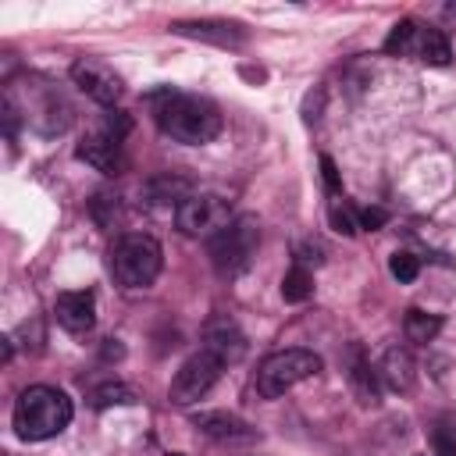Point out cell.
Here are the masks:
<instances>
[{
  "label": "cell",
  "mask_w": 456,
  "mask_h": 456,
  "mask_svg": "<svg viewBox=\"0 0 456 456\" xmlns=\"http://www.w3.org/2000/svg\"><path fill=\"white\" fill-rule=\"evenodd\" d=\"M146 107H150L157 128L167 139L182 142V146L214 142L224 128V118H221L214 100L196 96V93H182V89H171V86H160V89L146 93Z\"/></svg>",
  "instance_id": "cell-1"
},
{
  "label": "cell",
  "mask_w": 456,
  "mask_h": 456,
  "mask_svg": "<svg viewBox=\"0 0 456 456\" xmlns=\"http://www.w3.org/2000/svg\"><path fill=\"white\" fill-rule=\"evenodd\" d=\"M75 417L71 399L53 385H28L11 410V424L25 442H46L61 435Z\"/></svg>",
  "instance_id": "cell-2"
},
{
  "label": "cell",
  "mask_w": 456,
  "mask_h": 456,
  "mask_svg": "<svg viewBox=\"0 0 456 456\" xmlns=\"http://www.w3.org/2000/svg\"><path fill=\"white\" fill-rule=\"evenodd\" d=\"M160 264H164L160 242H157L153 235H142V232L121 235V239L110 246V253H107L110 278H114L121 289H146V285L160 274Z\"/></svg>",
  "instance_id": "cell-3"
},
{
  "label": "cell",
  "mask_w": 456,
  "mask_h": 456,
  "mask_svg": "<svg viewBox=\"0 0 456 456\" xmlns=\"http://www.w3.org/2000/svg\"><path fill=\"white\" fill-rule=\"evenodd\" d=\"M256 246H260V224H256V217L239 214L217 235H210L207 253H210V264H214V271L221 278H235V274H242L253 264Z\"/></svg>",
  "instance_id": "cell-4"
},
{
  "label": "cell",
  "mask_w": 456,
  "mask_h": 456,
  "mask_svg": "<svg viewBox=\"0 0 456 456\" xmlns=\"http://www.w3.org/2000/svg\"><path fill=\"white\" fill-rule=\"evenodd\" d=\"M132 121L125 110H107L103 121L82 135V142L75 146V157L86 160L89 167H96L100 175H121L125 171V135H128Z\"/></svg>",
  "instance_id": "cell-5"
},
{
  "label": "cell",
  "mask_w": 456,
  "mask_h": 456,
  "mask_svg": "<svg viewBox=\"0 0 456 456\" xmlns=\"http://www.w3.org/2000/svg\"><path fill=\"white\" fill-rule=\"evenodd\" d=\"M321 370V356L314 349H278L271 353L260 367H256V378H253V392L260 399H278L285 395L289 388H296L299 381L314 378Z\"/></svg>",
  "instance_id": "cell-6"
},
{
  "label": "cell",
  "mask_w": 456,
  "mask_h": 456,
  "mask_svg": "<svg viewBox=\"0 0 456 456\" xmlns=\"http://www.w3.org/2000/svg\"><path fill=\"white\" fill-rule=\"evenodd\" d=\"M385 53L413 57V61L435 64V68H445L452 61V46H449L445 32L435 28V25H424L417 18H403V21L392 25V32L385 36Z\"/></svg>",
  "instance_id": "cell-7"
},
{
  "label": "cell",
  "mask_w": 456,
  "mask_h": 456,
  "mask_svg": "<svg viewBox=\"0 0 456 456\" xmlns=\"http://www.w3.org/2000/svg\"><path fill=\"white\" fill-rule=\"evenodd\" d=\"M221 367H224L221 356H214L210 349L192 353V356L175 370L171 388H167V399H171L175 406H192V403H200V399L217 385Z\"/></svg>",
  "instance_id": "cell-8"
},
{
  "label": "cell",
  "mask_w": 456,
  "mask_h": 456,
  "mask_svg": "<svg viewBox=\"0 0 456 456\" xmlns=\"http://www.w3.org/2000/svg\"><path fill=\"white\" fill-rule=\"evenodd\" d=\"M232 217V200L221 192H192L175 210V224L182 235H217Z\"/></svg>",
  "instance_id": "cell-9"
},
{
  "label": "cell",
  "mask_w": 456,
  "mask_h": 456,
  "mask_svg": "<svg viewBox=\"0 0 456 456\" xmlns=\"http://www.w3.org/2000/svg\"><path fill=\"white\" fill-rule=\"evenodd\" d=\"M71 82H75L89 100H96V103H103V107L118 103V96H121V78H118L114 68L103 64L100 57H78V61L71 64Z\"/></svg>",
  "instance_id": "cell-10"
},
{
  "label": "cell",
  "mask_w": 456,
  "mask_h": 456,
  "mask_svg": "<svg viewBox=\"0 0 456 456\" xmlns=\"http://www.w3.org/2000/svg\"><path fill=\"white\" fill-rule=\"evenodd\" d=\"M175 36L185 39H200V43H214V46H242L249 39L246 25L228 21V18H196V21H171Z\"/></svg>",
  "instance_id": "cell-11"
},
{
  "label": "cell",
  "mask_w": 456,
  "mask_h": 456,
  "mask_svg": "<svg viewBox=\"0 0 456 456\" xmlns=\"http://www.w3.org/2000/svg\"><path fill=\"white\" fill-rule=\"evenodd\" d=\"M53 317L64 331L71 335H86L96 324V296L89 289H75V292H61L53 299Z\"/></svg>",
  "instance_id": "cell-12"
},
{
  "label": "cell",
  "mask_w": 456,
  "mask_h": 456,
  "mask_svg": "<svg viewBox=\"0 0 456 456\" xmlns=\"http://www.w3.org/2000/svg\"><path fill=\"white\" fill-rule=\"evenodd\" d=\"M346 378H349V388L356 392V399L363 406H378L381 403V381H378V367L370 363V356L363 353V346H349L346 353Z\"/></svg>",
  "instance_id": "cell-13"
},
{
  "label": "cell",
  "mask_w": 456,
  "mask_h": 456,
  "mask_svg": "<svg viewBox=\"0 0 456 456\" xmlns=\"http://www.w3.org/2000/svg\"><path fill=\"white\" fill-rule=\"evenodd\" d=\"M374 367H378L381 388H388V392H410V388H413L417 363H413V356H410L406 346H388Z\"/></svg>",
  "instance_id": "cell-14"
},
{
  "label": "cell",
  "mask_w": 456,
  "mask_h": 456,
  "mask_svg": "<svg viewBox=\"0 0 456 456\" xmlns=\"http://www.w3.org/2000/svg\"><path fill=\"white\" fill-rule=\"evenodd\" d=\"M192 424H196L207 438H214V442H253V438H256V431H253L242 417L224 413V410H203V413L192 417Z\"/></svg>",
  "instance_id": "cell-15"
},
{
  "label": "cell",
  "mask_w": 456,
  "mask_h": 456,
  "mask_svg": "<svg viewBox=\"0 0 456 456\" xmlns=\"http://www.w3.org/2000/svg\"><path fill=\"white\" fill-rule=\"evenodd\" d=\"M203 349H210L214 356H221V363H235L246 353V338L235 328V321L228 317H214L203 331Z\"/></svg>",
  "instance_id": "cell-16"
},
{
  "label": "cell",
  "mask_w": 456,
  "mask_h": 456,
  "mask_svg": "<svg viewBox=\"0 0 456 456\" xmlns=\"http://www.w3.org/2000/svg\"><path fill=\"white\" fill-rule=\"evenodd\" d=\"M142 196L153 203V207H182L189 196H192V178H185V175H175V171H164V175H157V178H150L146 185H142Z\"/></svg>",
  "instance_id": "cell-17"
},
{
  "label": "cell",
  "mask_w": 456,
  "mask_h": 456,
  "mask_svg": "<svg viewBox=\"0 0 456 456\" xmlns=\"http://www.w3.org/2000/svg\"><path fill=\"white\" fill-rule=\"evenodd\" d=\"M438 328H442V317L428 314V310H417V306H410L406 317H403V331H406L410 342H431L438 335Z\"/></svg>",
  "instance_id": "cell-18"
},
{
  "label": "cell",
  "mask_w": 456,
  "mask_h": 456,
  "mask_svg": "<svg viewBox=\"0 0 456 456\" xmlns=\"http://www.w3.org/2000/svg\"><path fill=\"white\" fill-rule=\"evenodd\" d=\"M310 292H314V274H310L303 264H292V267L285 271V278H281V296H285V303H303V299H310Z\"/></svg>",
  "instance_id": "cell-19"
},
{
  "label": "cell",
  "mask_w": 456,
  "mask_h": 456,
  "mask_svg": "<svg viewBox=\"0 0 456 456\" xmlns=\"http://www.w3.org/2000/svg\"><path fill=\"white\" fill-rule=\"evenodd\" d=\"M328 221H331V228L342 232V235H356V232H360L356 207H353L346 196H335V200H331V207H328Z\"/></svg>",
  "instance_id": "cell-20"
},
{
  "label": "cell",
  "mask_w": 456,
  "mask_h": 456,
  "mask_svg": "<svg viewBox=\"0 0 456 456\" xmlns=\"http://www.w3.org/2000/svg\"><path fill=\"white\" fill-rule=\"evenodd\" d=\"M132 399H135L132 388L121 385V381H103V385L93 388V406H96V410H103V406H118V403H132Z\"/></svg>",
  "instance_id": "cell-21"
},
{
  "label": "cell",
  "mask_w": 456,
  "mask_h": 456,
  "mask_svg": "<svg viewBox=\"0 0 456 456\" xmlns=\"http://www.w3.org/2000/svg\"><path fill=\"white\" fill-rule=\"evenodd\" d=\"M388 271H392L395 281H413V278L420 274V256L410 253V249H395V253L388 256Z\"/></svg>",
  "instance_id": "cell-22"
},
{
  "label": "cell",
  "mask_w": 456,
  "mask_h": 456,
  "mask_svg": "<svg viewBox=\"0 0 456 456\" xmlns=\"http://www.w3.org/2000/svg\"><path fill=\"white\" fill-rule=\"evenodd\" d=\"M89 210H93V217H96L100 228H110L114 217H118V196H110V192H96L93 203H89Z\"/></svg>",
  "instance_id": "cell-23"
},
{
  "label": "cell",
  "mask_w": 456,
  "mask_h": 456,
  "mask_svg": "<svg viewBox=\"0 0 456 456\" xmlns=\"http://www.w3.org/2000/svg\"><path fill=\"white\" fill-rule=\"evenodd\" d=\"M356 221H360L363 232H378V228L388 221V214H385L381 207H356Z\"/></svg>",
  "instance_id": "cell-24"
},
{
  "label": "cell",
  "mask_w": 456,
  "mask_h": 456,
  "mask_svg": "<svg viewBox=\"0 0 456 456\" xmlns=\"http://www.w3.org/2000/svg\"><path fill=\"white\" fill-rule=\"evenodd\" d=\"M435 456H456V438L449 431H435Z\"/></svg>",
  "instance_id": "cell-25"
},
{
  "label": "cell",
  "mask_w": 456,
  "mask_h": 456,
  "mask_svg": "<svg viewBox=\"0 0 456 456\" xmlns=\"http://www.w3.org/2000/svg\"><path fill=\"white\" fill-rule=\"evenodd\" d=\"M321 175H324V185L338 196V171H335V160L331 157H321Z\"/></svg>",
  "instance_id": "cell-26"
},
{
  "label": "cell",
  "mask_w": 456,
  "mask_h": 456,
  "mask_svg": "<svg viewBox=\"0 0 456 456\" xmlns=\"http://www.w3.org/2000/svg\"><path fill=\"white\" fill-rule=\"evenodd\" d=\"M175 456H178V452H175Z\"/></svg>",
  "instance_id": "cell-27"
}]
</instances>
